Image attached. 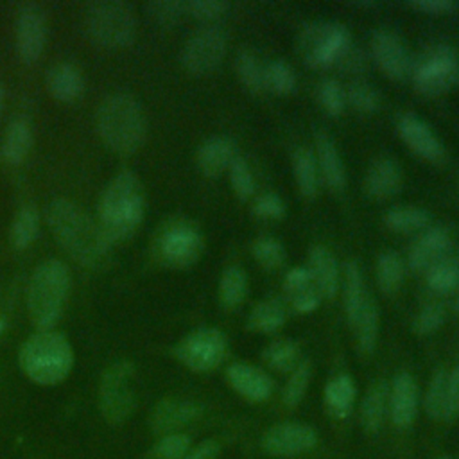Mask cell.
<instances>
[{"label": "cell", "instance_id": "cell-8", "mask_svg": "<svg viewBox=\"0 0 459 459\" xmlns=\"http://www.w3.org/2000/svg\"><path fill=\"white\" fill-rule=\"evenodd\" d=\"M133 378L134 364L131 360H118L102 373L99 384V411L109 425H120L133 414L136 407Z\"/></svg>", "mask_w": 459, "mask_h": 459}, {"label": "cell", "instance_id": "cell-53", "mask_svg": "<svg viewBox=\"0 0 459 459\" xmlns=\"http://www.w3.org/2000/svg\"><path fill=\"white\" fill-rule=\"evenodd\" d=\"M283 287L287 290L289 296L296 294V292H301L308 287H316L314 281H312V276H310V271L308 267L305 265H298V267H292L285 278H283Z\"/></svg>", "mask_w": 459, "mask_h": 459}, {"label": "cell", "instance_id": "cell-59", "mask_svg": "<svg viewBox=\"0 0 459 459\" xmlns=\"http://www.w3.org/2000/svg\"><path fill=\"white\" fill-rule=\"evenodd\" d=\"M4 99H5V93H4V86L0 82V111H2V106H4Z\"/></svg>", "mask_w": 459, "mask_h": 459}, {"label": "cell", "instance_id": "cell-28", "mask_svg": "<svg viewBox=\"0 0 459 459\" xmlns=\"http://www.w3.org/2000/svg\"><path fill=\"white\" fill-rule=\"evenodd\" d=\"M387 396L389 384L385 380H377L364 394L360 402V425L366 432L375 434L380 429L387 412Z\"/></svg>", "mask_w": 459, "mask_h": 459}, {"label": "cell", "instance_id": "cell-19", "mask_svg": "<svg viewBox=\"0 0 459 459\" xmlns=\"http://www.w3.org/2000/svg\"><path fill=\"white\" fill-rule=\"evenodd\" d=\"M450 247H452V237L446 228H441V226L425 228L411 246L407 253V264L416 273L427 271L430 265L448 256Z\"/></svg>", "mask_w": 459, "mask_h": 459}, {"label": "cell", "instance_id": "cell-34", "mask_svg": "<svg viewBox=\"0 0 459 459\" xmlns=\"http://www.w3.org/2000/svg\"><path fill=\"white\" fill-rule=\"evenodd\" d=\"M430 215L427 210L420 206H394L389 208L384 215V224L394 231V233H412V231H423L429 228Z\"/></svg>", "mask_w": 459, "mask_h": 459}, {"label": "cell", "instance_id": "cell-6", "mask_svg": "<svg viewBox=\"0 0 459 459\" xmlns=\"http://www.w3.org/2000/svg\"><path fill=\"white\" fill-rule=\"evenodd\" d=\"M82 27L90 41L97 47L118 50L134 41L138 23L129 4L120 0H99L84 7Z\"/></svg>", "mask_w": 459, "mask_h": 459}, {"label": "cell", "instance_id": "cell-4", "mask_svg": "<svg viewBox=\"0 0 459 459\" xmlns=\"http://www.w3.org/2000/svg\"><path fill=\"white\" fill-rule=\"evenodd\" d=\"M18 364L32 382L56 385L70 375L74 368V350L63 333L39 330L20 346Z\"/></svg>", "mask_w": 459, "mask_h": 459}, {"label": "cell", "instance_id": "cell-3", "mask_svg": "<svg viewBox=\"0 0 459 459\" xmlns=\"http://www.w3.org/2000/svg\"><path fill=\"white\" fill-rule=\"evenodd\" d=\"M95 124L104 145L117 154H133L145 142V113L129 93L108 95L97 109Z\"/></svg>", "mask_w": 459, "mask_h": 459}, {"label": "cell", "instance_id": "cell-43", "mask_svg": "<svg viewBox=\"0 0 459 459\" xmlns=\"http://www.w3.org/2000/svg\"><path fill=\"white\" fill-rule=\"evenodd\" d=\"M446 373L443 368H437L427 385L423 409L430 420H441L443 403H445V387H446Z\"/></svg>", "mask_w": 459, "mask_h": 459}, {"label": "cell", "instance_id": "cell-41", "mask_svg": "<svg viewBox=\"0 0 459 459\" xmlns=\"http://www.w3.org/2000/svg\"><path fill=\"white\" fill-rule=\"evenodd\" d=\"M310 377H312V364L308 360H301L290 373L289 378L283 385V403L287 407H296L299 405V402L305 398L307 387L310 384Z\"/></svg>", "mask_w": 459, "mask_h": 459}, {"label": "cell", "instance_id": "cell-22", "mask_svg": "<svg viewBox=\"0 0 459 459\" xmlns=\"http://www.w3.org/2000/svg\"><path fill=\"white\" fill-rule=\"evenodd\" d=\"M314 143H316L314 156L317 161L321 179L326 183L330 190L342 192L346 186V169H344L341 152L335 147V142L325 131H317Z\"/></svg>", "mask_w": 459, "mask_h": 459}, {"label": "cell", "instance_id": "cell-20", "mask_svg": "<svg viewBox=\"0 0 459 459\" xmlns=\"http://www.w3.org/2000/svg\"><path fill=\"white\" fill-rule=\"evenodd\" d=\"M226 380L233 391L249 402H264L274 391V380L271 375L246 362L230 364L226 368Z\"/></svg>", "mask_w": 459, "mask_h": 459}, {"label": "cell", "instance_id": "cell-27", "mask_svg": "<svg viewBox=\"0 0 459 459\" xmlns=\"http://www.w3.org/2000/svg\"><path fill=\"white\" fill-rule=\"evenodd\" d=\"M32 126L25 118L13 120L2 138L0 156L9 165L22 163L32 147Z\"/></svg>", "mask_w": 459, "mask_h": 459}, {"label": "cell", "instance_id": "cell-35", "mask_svg": "<svg viewBox=\"0 0 459 459\" xmlns=\"http://www.w3.org/2000/svg\"><path fill=\"white\" fill-rule=\"evenodd\" d=\"M425 280L436 294H454L459 289V256H445L430 265Z\"/></svg>", "mask_w": 459, "mask_h": 459}, {"label": "cell", "instance_id": "cell-17", "mask_svg": "<svg viewBox=\"0 0 459 459\" xmlns=\"http://www.w3.org/2000/svg\"><path fill=\"white\" fill-rule=\"evenodd\" d=\"M420 409V389L414 377L407 371L398 373L389 384L387 412L394 427L405 429L412 425Z\"/></svg>", "mask_w": 459, "mask_h": 459}, {"label": "cell", "instance_id": "cell-33", "mask_svg": "<svg viewBox=\"0 0 459 459\" xmlns=\"http://www.w3.org/2000/svg\"><path fill=\"white\" fill-rule=\"evenodd\" d=\"M378 323H380L378 308H377V303L373 301V298L369 296L366 299L359 317L351 325L355 330L357 348L362 355L373 353V350L377 346V339H378Z\"/></svg>", "mask_w": 459, "mask_h": 459}, {"label": "cell", "instance_id": "cell-14", "mask_svg": "<svg viewBox=\"0 0 459 459\" xmlns=\"http://www.w3.org/2000/svg\"><path fill=\"white\" fill-rule=\"evenodd\" d=\"M47 41V14L39 4H23L16 14V50L23 63H34Z\"/></svg>", "mask_w": 459, "mask_h": 459}, {"label": "cell", "instance_id": "cell-44", "mask_svg": "<svg viewBox=\"0 0 459 459\" xmlns=\"http://www.w3.org/2000/svg\"><path fill=\"white\" fill-rule=\"evenodd\" d=\"M145 11L156 25L172 27L186 13V4L179 0H152L145 5Z\"/></svg>", "mask_w": 459, "mask_h": 459}, {"label": "cell", "instance_id": "cell-36", "mask_svg": "<svg viewBox=\"0 0 459 459\" xmlns=\"http://www.w3.org/2000/svg\"><path fill=\"white\" fill-rule=\"evenodd\" d=\"M375 273H377V283L380 290L385 294H394L403 283L405 264L396 251L387 249L377 256Z\"/></svg>", "mask_w": 459, "mask_h": 459}, {"label": "cell", "instance_id": "cell-46", "mask_svg": "<svg viewBox=\"0 0 459 459\" xmlns=\"http://www.w3.org/2000/svg\"><path fill=\"white\" fill-rule=\"evenodd\" d=\"M228 174H230V185H231L235 195L240 199H249L256 186L249 163L242 156L237 154L228 169Z\"/></svg>", "mask_w": 459, "mask_h": 459}, {"label": "cell", "instance_id": "cell-51", "mask_svg": "<svg viewBox=\"0 0 459 459\" xmlns=\"http://www.w3.org/2000/svg\"><path fill=\"white\" fill-rule=\"evenodd\" d=\"M459 418V366H454L446 373V387H445V403L441 420L454 421Z\"/></svg>", "mask_w": 459, "mask_h": 459}, {"label": "cell", "instance_id": "cell-60", "mask_svg": "<svg viewBox=\"0 0 459 459\" xmlns=\"http://www.w3.org/2000/svg\"><path fill=\"white\" fill-rule=\"evenodd\" d=\"M439 459H450V457H439Z\"/></svg>", "mask_w": 459, "mask_h": 459}, {"label": "cell", "instance_id": "cell-15", "mask_svg": "<svg viewBox=\"0 0 459 459\" xmlns=\"http://www.w3.org/2000/svg\"><path fill=\"white\" fill-rule=\"evenodd\" d=\"M371 57L377 66L393 81H403L412 70V59L403 41L387 29H378L369 39Z\"/></svg>", "mask_w": 459, "mask_h": 459}, {"label": "cell", "instance_id": "cell-21", "mask_svg": "<svg viewBox=\"0 0 459 459\" xmlns=\"http://www.w3.org/2000/svg\"><path fill=\"white\" fill-rule=\"evenodd\" d=\"M403 183L402 167L389 156L377 158L364 178V190L373 199H387L400 192Z\"/></svg>", "mask_w": 459, "mask_h": 459}, {"label": "cell", "instance_id": "cell-49", "mask_svg": "<svg viewBox=\"0 0 459 459\" xmlns=\"http://www.w3.org/2000/svg\"><path fill=\"white\" fill-rule=\"evenodd\" d=\"M192 448L190 436L185 432H170L158 439L154 445V454L161 459H183Z\"/></svg>", "mask_w": 459, "mask_h": 459}, {"label": "cell", "instance_id": "cell-30", "mask_svg": "<svg viewBox=\"0 0 459 459\" xmlns=\"http://www.w3.org/2000/svg\"><path fill=\"white\" fill-rule=\"evenodd\" d=\"M285 319L287 312L283 303L276 298H265L251 308L247 316V326L258 333H271L281 328Z\"/></svg>", "mask_w": 459, "mask_h": 459}, {"label": "cell", "instance_id": "cell-16", "mask_svg": "<svg viewBox=\"0 0 459 459\" xmlns=\"http://www.w3.org/2000/svg\"><path fill=\"white\" fill-rule=\"evenodd\" d=\"M396 131L403 143L418 154L421 160L430 163H441L446 158L445 145L434 134L430 126L414 113H403L396 122Z\"/></svg>", "mask_w": 459, "mask_h": 459}, {"label": "cell", "instance_id": "cell-40", "mask_svg": "<svg viewBox=\"0 0 459 459\" xmlns=\"http://www.w3.org/2000/svg\"><path fill=\"white\" fill-rule=\"evenodd\" d=\"M264 81L265 90L276 95H289L296 88V74L292 66L283 59H273L265 65Z\"/></svg>", "mask_w": 459, "mask_h": 459}, {"label": "cell", "instance_id": "cell-9", "mask_svg": "<svg viewBox=\"0 0 459 459\" xmlns=\"http://www.w3.org/2000/svg\"><path fill=\"white\" fill-rule=\"evenodd\" d=\"M350 34L344 25L317 22L301 29L298 34V52L310 68H330L339 63L350 47Z\"/></svg>", "mask_w": 459, "mask_h": 459}, {"label": "cell", "instance_id": "cell-25", "mask_svg": "<svg viewBox=\"0 0 459 459\" xmlns=\"http://www.w3.org/2000/svg\"><path fill=\"white\" fill-rule=\"evenodd\" d=\"M47 88L56 100L72 102L81 97L84 79L81 70L72 63H56L47 72Z\"/></svg>", "mask_w": 459, "mask_h": 459}, {"label": "cell", "instance_id": "cell-42", "mask_svg": "<svg viewBox=\"0 0 459 459\" xmlns=\"http://www.w3.org/2000/svg\"><path fill=\"white\" fill-rule=\"evenodd\" d=\"M251 253L264 269H278L285 262L283 244L269 235H262L253 240Z\"/></svg>", "mask_w": 459, "mask_h": 459}, {"label": "cell", "instance_id": "cell-11", "mask_svg": "<svg viewBox=\"0 0 459 459\" xmlns=\"http://www.w3.org/2000/svg\"><path fill=\"white\" fill-rule=\"evenodd\" d=\"M228 342L221 330L204 326L185 335L176 346V359L192 371L206 373L215 369L226 357Z\"/></svg>", "mask_w": 459, "mask_h": 459}, {"label": "cell", "instance_id": "cell-50", "mask_svg": "<svg viewBox=\"0 0 459 459\" xmlns=\"http://www.w3.org/2000/svg\"><path fill=\"white\" fill-rule=\"evenodd\" d=\"M253 213L255 217L262 221H280L287 213L285 201L276 194H264L255 199L253 203Z\"/></svg>", "mask_w": 459, "mask_h": 459}, {"label": "cell", "instance_id": "cell-1", "mask_svg": "<svg viewBox=\"0 0 459 459\" xmlns=\"http://www.w3.org/2000/svg\"><path fill=\"white\" fill-rule=\"evenodd\" d=\"M47 224L57 244L77 264L104 269L111 258V244L79 204L70 199H54L47 208Z\"/></svg>", "mask_w": 459, "mask_h": 459}, {"label": "cell", "instance_id": "cell-55", "mask_svg": "<svg viewBox=\"0 0 459 459\" xmlns=\"http://www.w3.org/2000/svg\"><path fill=\"white\" fill-rule=\"evenodd\" d=\"M411 7L427 13V14H446L457 7L452 0H416L411 2Z\"/></svg>", "mask_w": 459, "mask_h": 459}, {"label": "cell", "instance_id": "cell-54", "mask_svg": "<svg viewBox=\"0 0 459 459\" xmlns=\"http://www.w3.org/2000/svg\"><path fill=\"white\" fill-rule=\"evenodd\" d=\"M290 303H292V308L299 314H308L312 310H316L321 303V294L317 292L316 287H308L301 292H296L292 296H289Z\"/></svg>", "mask_w": 459, "mask_h": 459}, {"label": "cell", "instance_id": "cell-29", "mask_svg": "<svg viewBox=\"0 0 459 459\" xmlns=\"http://www.w3.org/2000/svg\"><path fill=\"white\" fill-rule=\"evenodd\" d=\"M292 172L301 195L307 199L316 197L319 192L321 176H319L316 156L310 149L298 147L292 152Z\"/></svg>", "mask_w": 459, "mask_h": 459}, {"label": "cell", "instance_id": "cell-48", "mask_svg": "<svg viewBox=\"0 0 459 459\" xmlns=\"http://www.w3.org/2000/svg\"><path fill=\"white\" fill-rule=\"evenodd\" d=\"M445 316V307L439 301H429L418 310L412 328L418 335H430L441 328Z\"/></svg>", "mask_w": 459, "mask_h": 459}, {"label": "cell", "instance_id": "cell-32", "mask_svg": "<svg viewBox=\"0 0 459 459\" xmlns=\"http://www.w3.org/2000/svg\"><path fill=\"white\" fill-rule=\"evenodd\" d=\"M39 230V210L34 204H25L22 206L9 228V244L13 246V249H27Z\"/></svg>", "mask_w": 459, "mask_h": 459}, {"label": "cell", "instance_id": "cell-10", "mask_svg": "<svg viewBox=\"0 0 459 459\" xmlns=\"http://www.w3.org/2000/svg\"><path fill=\"white\" fill-rule=\"evenodd\" d=\"M457 75V59L454 50L441 43L427 48L411 70L414 90L423 97L445 93Z\"/></svg>", "mask_w": 459, "mask_h": 459}, {"label": "cell", "instance_id": "cell-57", "mask_svg": "<svg viewBox=\"0 0 459 459\" xmlns=\"http://www.w3.org/2000/svg\"><path fill=\"white\" fill-rule=\"evenodd\" d=\"M221 452V446L213 439H204L194 448L188 450V454L183 459H217Z\"/></svg>", "mask_w": 459, "mask_h": 459}, {"label": "cell", "instance_id": "cell-39", "mask_svg": "<svg viewBox=\"0 0 459 459\" xmlns=\"http://www.w3.org/2000/svg\"><path fill=\"white\" fill-rule=\"evenodd\" d=\"M262 359L271 369L290 373L301 362V351L298 342L290 339H276L264 350Z\"/></svg>", "mask_w": 459, "mask_h": 459}, {"label": "cell", "instance_id": "cell-5", "mask_svg": "<svg viewBox=\"0 0 459 459\" xmlns=\"http://www.w3.org/2000/svg\"><path fill=\"white\" fill-rule=\"evenodd\" d=\"M70 292V271L61 260L39 264L27 287V312L38 330H52L61 319Z\"/></svg>", "mask_w": 459, "mask_h": 459}, {"label": "cell", "instance_id": "cell-37", "mask_svg": "<svg viewBox=\"0 0 459 459\" xmlns=\"http://www.w3.org/2000/svg\"><path fill=\"white\" fill-rule=\"evenodd\" d=\"M247 294V276L238 265H230L219 280V301L224 308H235Z\"/></svg>", "mask_w": 459, "mask_h": 459}, {"label": "cell", "instance_id": "cell-38", "mask_svg": "<svg viewBox=\"0 0 459 459\" xmlns=\"http://www.w3.org/2000/svg\"><path fill=\"white\" fill-rule=\"evenodd\" d=\"M235 72L242 86L251 93H260L265 90V81H264L265 65H262V61L253 50L249 48L238 50L235 57Z\"/></svg>", "mask_w": 459, "mask_h": 459}, {"label": "cell", "instance_id": "cell-26", "mask_svg": "<svg viewBox=\"0 0 459 459\" xmlns=\"http://www.w3.org/2000/svg\"><path fill=\"white\" fill-rule=\"evenodd\" d=\"M368 298L369 294L366 292L360 265L355 260H348L342 267V305L350 326L359 317Z\"/></svg>", "mask_w": 459, "mask_h": 459}, {"label": "cell", "instance_id": "cell-18", "mask_svg": "<svg viewBox=\"0 0 459 459\" xmlns=\"http://www.w3.org/2000/svg\"><path fill=\"white\" fill-rule=\"evenodd\" d=\"M203 414V405L185 398H163L160 400L149 416V425L156 434L179 432V429L194 423Z\"/></svg>", "mask_w": 459, "mask_h": 459}, {"label": "cell", "instance_id": "cell-7", "mask_svg": "<svg viewBox=\"0 0 459 459\" xmlns=\"http://www.w3.org/2000/svg\"><path fill=\"white\" fill-rule=\"evenodd\" d=\"M201 231L185 219H170L156 228L152 237V255L167 267H188L203 253Z\"/></svg>", "mask_w": 459, "mask_h": 459}, {"label": "cell", "instance_id": "cell-58", "mask_svg": "<svg viewBox=\"0 0 459 459\" xmlns=\"http://www.w3.org/2000/svg\"><path fill=\"white\" fill-rule=\"evenodd\" d=\"M452 308L455 312H459V289L454 292V299H452Z\"/></svg>", "mask_w": 459, "mask_h": 459}, {"label": "cell", "instance_id": "cell-2", "mask_svg": "<svg viewBox=\"0 0 459 459\" xmlns=\"http://www.w3.org/2000/svg\"><path fill=\"white\" fill-rule=\"evenodd\" d=\"M145 213V190L131 170L113 176L97 204V224L109 244L124 242L140 228Z\"/></svg>", "mask_w": 459, "mask_h": 459}, {"label": "cell", "instance_id": "cell-31", "mask_svg": "<svg viewBox=\"0 0 459 459\" xmlns=\"http://www.w3.org/2000/svg\"><path fill=\"white\" fill-rule=\"evenodd\" d=\"M355 382L350 375L346 373H339L335 377H332L326 385H325V402L328 405V409L337 416V418H344L355 402Z\"/></svg>", "mask_w": 459, "mask_h": 459}, {"label": "cell", "instance_id": "cell-23", "mask_svg": "<svg viewBox=\"0 0 459 459\" xmlns=\"http://www.w3.org/2000/svg\"><path fill=\"white\" fill-rule=\"evenodd\" d=\"M235 156L237 152H235L233 140L228 136L217 134V136L206 138L199 145L195 152V163L204 176L217 178L230 169Z\"/></svg>", "mask_w": 459, "mask_h": 459}, {"label": "cell", "instance_id": "cell-52", "mask_svg": "<svg viewBox=\"0 0 459 459\" xmlns=\"http://www.w3.org/2000/svg\"><path fill=\"white\" fill-rule=\"evenodd\" d=\"M228 7V2L222 0H192L186 4V13L195 20L206 22L210 25V22L222 18Z\"/></svg>", "mask_w": 459, "mask_h": 459}, {"label": "cell", "instance_id": "cell-47", "mask_svg": "<svg viewBox=\"0 0 459 459\" xmlns=\"http://www.w3.org/2000/svg\"><path fill=\"white\" fill-rule=\"evenodd\" d=\"M346 102L359 113H373L380 104V97L371 84L364 81H355L346 90Z\"/></svg>", "mask_w": 459, "mask_h": 459}, {"label": "cell", "instance_id": "cell-13", "mask_svg": "<svg viewBox=\"0 0 459 459\" xmlns=\"http://www.w3.org/2000/svg\"><path fill=\"white\" fill-rule=\"evenodd\" d=\"M317 439L314 427L301 421H281L265 430L260 445L269 455L290 457L312 450Z\"/></svg>", "mask_w": 459, "mask_h": 459}, {"label": "cell", "instance_id": "cell-45", "mask_svg": "<svg viewBox=\"0 0 459 459\" xmlns=\"http://www.w3.org/2000/svg\"><path fill=\"white\" fill-rule=\"evenodd\" d=\"M317 100L328 115L339 117L346 108V91L337 79L326 77L317 86Z\"/></svg>", "mask_w": 459, "mask_h": 459}, {"label": "cell", "instance_id": "cell-56", "mask_svg": "<svg viewBox=\"0 0 459 459\" xmlns=\"http://www.w3.org/2000/svg\"><path fill=\"white\" fill-rule=\"evenodd\" d=\"M342 70H346V72H362L364 70V66H366V57H364V54L359 50V48H355V47H348L346 50H344V54L341 56V59H339V63H337Z\"/></svg>", "mask_w": 459, "mask_h": 459}, {"label": "cell", "instance_id": "cell-24", "mask_svg": "<svg viewBox=\"0 0 459 459\" xmlns=\"http://www.w3.org/2000/svg\"><path fill=\"white\" fill-rule=\"evenodd\" d=\"M307 267L321 298L332 299L337 294L341 283L339 265L333 253L326 246H314L308 253Z\"/></svg>", "mask_w": 459, "mask_h": 459}, {"label": "cell", "instance_id": "cell-12", "mask_svg": "<svg viewBox=\"0 0 459 459\" xmlns=\"http://www.w3.org/2000/svg\"><path fill=\"white\" fill-rule=\"evenodd\" d=\"M228 38L217 25L199 27L181 48V65L192 75L212 74L226 56Z\"/></svg>", "mask_w": 459, "mask_h": 459}]
</instances>
